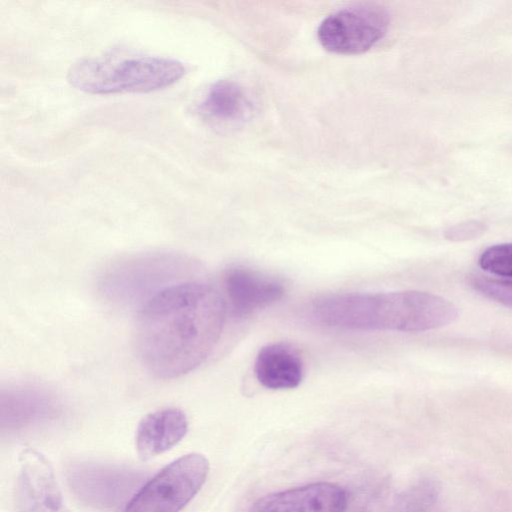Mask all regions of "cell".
Here are the masks:
<instances>
[{
  "label": "cell",
  "mask_w": 512,
  "mask_h": 512,
  "mask_svg": "<svg viewBox=\"0 0 512 512\" xmlns=\"http://www.w3.org/2000/svg\"><path fill=\"white\" fill-rule=\"evenodd\" d=\"M226 311L225 299L206 283L181 282L157 291L136 315L134 344L140 362L160 379L195 370L217 345Z\"/></svg>",
  "instance_id": "6da1fadb"
},
{
  "label": "cell",
  "mask_w": 512,
  "mask_h": 512,
  "mask_svg": "<svg viewBox=\"0 0 512 512\" xmlns=\"http://www.w3.org/2000/svg\"><path fill=\"white\" fill-rule=\"evenodd\" d=\"M311 314L319 323L345 330L423 332L453 323L457 307L429 292L341 293L316 299Z\"/></svg>",
  "instance_id": "7a4b0ae2"
},
{
  "label": "cell",
  "mask_w": 512,
  "mask_h": 512,
  "mask_svg": "<svg viewBox=\"0 0 512 512\" xmlns=\"http://www.w3.org/2000/svg\"><path fill=\"white\" fill-rule=\"evenodd\" d=\"M185 71L180 61L171 58L110 53L74 63L67 80L91 94L145 93L174 84Z\"/></svg>",
  "instance_id": "3957f363"
},
{
  "label": "cell",
  "mask_w": 512,
  "mask_h": 512,
  "mask_svg": "<svg viewBox=\"0 0 512 512\" xmlns=\"http://www.w3.org/2000/svg\"><path fill=\"white\" fill-rule=\"evenodd\" d=\"M209 468L202 454L181 456L141 486L124 512H180L206 482Z\"/></svg>",
  "instance_id": "277c9868"
},
{
  "label": "cell",
  "mask_w": 512,
  "mask_h": 512,
  "mask_svg": "<svg viewBox=\"0 0 512 512\" xmlns=\"http://www.w3.org/2000/svg\"><path fill=\"white\" fill-rule=\"evenodd\" d=\"M389 14L371 3L354 4L335 11L320 24L317 36L326 50L358 54L369 50L386 34Z\"/></svg>",
  "instance_id": "5b68a950"
},
{
  "label": "cell",
  "mask_w": 512,
  "mask_h": 512,
  "mask_svg": "<svg viewBox=\"0 0 512 512\" xmlns=\"http://www.w3.org/2000/svg\"><path fill=\"white\" fill-rule=\"evenodd\" d=\"M66 474L75 495L99 509H115L131 500L143 480V474L135 469L90 462L73 463Z\"/></svg>",
  "instance_id": "8992f818"
},
{
  "label": "cell",
  "mask_w": 512,
  "mask_h": 512,
  "mask_svg": "<svg viewBox=\"0 0 512 512\" xmlns=\"http://www.w3.org/2000/svg\"><path fill=\"white\" fill-rule=\"evenodd\" d=\"M17 512H71L48 459L33 448L19 455Z\"/></svg>",
  "instance_id": "52a82bcc"
},
{
  "label": "cell",
  "mask_w": 512,
  "mask_h": 512,
  "mask_svg": "<svg viewBox=\"0 0 512 512\" xmlns=\"http://www.w3.org/2000/svg\"><path fill=\"white\" fill-rule=\"evenodd\" d=\"M346 491L331 482H315L264 495L248 512H345Z\"/></svg>",
  "instance_id": "ba28073f"
},
{
  "label": "cell",
  "mask_w": 512,
  "mask_h": 512,
  "mask_svg": "<svg viewBox=\"0 0 512 512\" xmlns=\"http://www.w3.org/2000/svg\"><path fill=\"white\" fill-rule=\"evenodd\" d=\"M224 288L231 312L239 318L273 304L285 291L279 280L243 266L227 270Z\"/></svg>",
  "instance_id": "9c48e42d"
},
{
  "label": "cell",
  "mask_w": 512,
  "mask_h": 512,
  "mask_svg": "<svg viewBox=\"0 0 512 512\" xmlns=\"http://www.w3.org/2000/svg\"><path fill=\"white\" fill-rule=\"evenodd\" d=\"M188 428L187 416L179 408H162L147 414L136 430L137 454L142 460H149L169 451L186 436Z\"/></svg>",
  "instance_id": "30bf717a"
},
{
  "label": "cell",
  "mask_w": 512,
  "mask_h": 512,
  "mask_svg": "<svg viewBox=\"0 0 512 512\" xmlns=\"http://www.w3.org/2000/svg\"><path fill=\"white\" fill-rule=\"evenodd\" d=\"M254 372L262 386L286 390L299 386L304 376V366L299 353L292 346L279 342L260 349Z\"/></svg>",
  "instance_id": "8fae6325"
},
{
  "label": "cell",
  "mask_w": 512,
  "mask_h": 512,
  "mask_svg": "<svg viewBox=\"0 0 512 512\" xmlns=\"http://www.w3.org/2000/svg\"><path fill=\"white\" fill-rule=\"evenodd\" d=\"M251 103L242 87L232 81L213 84L198 105V113L210 125L230 128L249 115Z\"/></svg>",
  "instance_id": "7c38bea8"
},
{
  "label": "cell",
  "mask_w": 512,
  "mask_h": 512,
  "mask_svg": "<svg viewBox=\"0 0 512 512\" xmlns=\"http://www.w3.org/2000/svg\"><path fill=\"white\" fill-rule=\"evenodd\" d=\"M54 401L36 389L9 391L1 398V429L14 431L50 419L56 413Z\"/></svg>",
  "instance_id": "4fadbf2b"
},
{
  "label": "cell",
  "mask_w": 512,
  "mask_h": 512,
  "mask_svg": "<svg viewBox=\"0 0 512 512\" xmlns=\"http://www.w3.org/2000/svg\"><path fill=\"white\" fill-rule=\"evenodd\" d=\"M479 266L491 274L512 278V242L486 248L479 257Z\"/></svg>",
  "instance_id": "5bb4252c"
},
{
  "label": "cell",
  "mask_w": 512,
  "mask_h": 512,
  "mask_svg": "<svg viewBox=\"0 0 512 512\" xmlns=\"http://www.w3.org/2000/svg\"><path fill=\"white\" fill-rule=\"evenodd\" d=\"M474 290L484 297L512 308V281L487 277H475L471 280Z\"/></svg>",
  "instance_id": "9a60e30c"
},
{
  "label": "cell",
  "mask_w": 512,
  "mask_h": 512,
  "mask_svg": "<svg viewBox=\"0 0 512 512\" xmlns=\"http://www.w3.org/2000/svg\"><path fill=\"white\" fill-rule=\"evenodd\" d=\"M486 228L484 223L470 220L447 228L444 232V236L450 241H468L481 236Z\"/></svg>",
  "instance_id": "2e32d148"
}]
</instances>
